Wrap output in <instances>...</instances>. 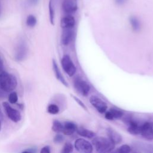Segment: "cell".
Returning <instances> with one entry per match:
<instances>
[{
    "label": "cell",
    "mask_w": 153,
    "mask_h": 153,
    "mask_svg": "<svg viewBox=\"0 0 153 153\" xmlns=\"http://www.w3.org/2000/svg\"><path fill=\"white\" fill-rule=\"evenodd\" d=\"M17 81L14 75L7 72L0 73V88L4 92H11L17 87Z\"/></svg>",
    "instance_id": "cell-1"
},
{
    "label": "cell",
    "mask_w": 153,
    "mask_h": 153,
    "mask_svg": "<svg viewBox=\"0 0 153 153\" xmlns=\"http://www.w3.org/2000/svg\"><path fill=\"white\" fill-rule=\"evenodd\" d=\"M92 144L96 151L100 153H106L112 151L115 145L108 137H93Z\"/></svg>",
    "instance_id": "cell-2"
},
{
    "label": "cell",
    "mask_w": 153,
    "mask_h": 153,
    "mask_svg": "<svg viewBox=\"0 0 153 153\" xmlns=\"http://www.w3.org/2000/svg\"><path fill=\"white\" fill-rule=\"evenodd\" d=\"M61 65L64 71L69 76H72L76 72V67L70 56L65 54L61 60Z\"/></svg>",
    "instance_id": "cell-3"
},
{
    "label": "cell",
    "mask_w": 153,
    "mask_h": 153,
    "mask_svg": "<svg viewBox=\"0 0 153 153\" xmlns=\"http://www.w3.org/2000/svg\"><path fill=\"white\" fill-rule=\"evenodd\" d=\"M2 105L5 112L7 115V117L13 122L17 123L21 120L22 116L20 112L11 107L9 103L7 102H4L2 103Z\"/></svg>",
    "instance_id": "cell-4"
},
{
    "label": "cell",
    "mask_w": 153,
    "mask_h": 153,
    "mask_svg": "<svg viewBox=\"0 0 153 153\" xmlns=\"http://www.w3.org/2000/svg\"><path fill=\"white\" fill-rule=\"evenodd\" d=\"M74 87L82 96H87L90 91V86L87 81L81 78H76L74 80Z\"/></svg>",
    "instance_id": "cell-5"
},
{
    "label": "cell",
    "mask_w": 153,
    "mask_h": 153,
    "mask_svg": "<svg viewBox=\"0 0 153 153\" xmlns=\"http://www.w3.org/2000/svg\"><path fill=\"white\" fill-rule=\"evenodd\" d=\"M74 146L77 151L82 153H91L93 149L92 145L88 141L82 138L76 139Z\"/></svg>",
    "instance_id": "cell-6"
},
{
    "label": "cell",
    "mask_w": 153,
    "mask_h": 153,
    "mask_svg": "<svg viewBox=\"0 0 153 153\" xmlns=\"http://www.w3.org/2000/svg\"><path fill=\"white\" fill-rule=\"evenodd\" d=\"M90 102L100 114L105 112L107 110L108 106L106 103L96 96H91L90 97Z\"/></svg>",
    "instance_id": "cell-7"
},
{
    "label": "cell",
    "mask_w": 153,
    "mask_h": 153,
    "mask_svg": "<svg viewBox=\"0 0 153 153\" xmlns=\"http://www.w3.org/2000/svg\"><path fill=\"white\" fill-rule=\"evenodd\" d=\"M140 134L147 140L153 139V123L146 122L140 126Z\"/></svg>",
    "instance_id": "cell-8"
},
{
    "label": "cell",
    "mask_w": 153,
    "mask_h": 153,
    "mask_svg": "<svg viewBox=\"0 0 153 153\" xmlns=\"http://www.w3.org/2000/svg\"><path fill=\"white\" fill-rule=\"evenodd\" d=\"M78 8L76 0H63L62 9L64 12L68 14L75 13Z\"/></svg>",
    "instance_id": "cell-9"
},
{
    "label": "cell",
    "mask_w": 153,
    "mask_h": 153,
    "mask_svg": "<svg viewBox=\"0 0 153 153\" xmlns=\"http://www.w3.org/2000/svg\"><path fill=\"white\" fill-rule=\"evenodd\" d=\"M74 30L72 28L63 29L61 36V42L63 45H67L72 40L74 37Z\"/></svg>",
    "instance_id": "cell-10"
},
{
    "label": "cell",
    "mask_w": 153,
    "mask_h": 153,
    "mask_svg": "<svg viewBox=\"0 0 153 153\" xmlns=\"http://www.w3.org/2000/svg\"><path fill=\"white\" fill-rule=\"evenodd\" d=\"M106 133L108 138L115 144H119L122 142L123 138L121 134L113 128H108L106 129Z\"/></svg>",
    "instance_id": "cell-11"
},
{
    "label": "cell",
    "mask_w": 153,
    "mask_h": 153,
    "mask_svg": "<svg viewBox=\"0 0 153 153\" xmlns=\"http://www.w3.org/2000/svg\"><path fill=\"white\" fill-rule=\"evenodd\" d=\"M77 127L76 125L71 121H65L63 123V129L62 133L65 135H72L76 130Z\"/></svg>",
    "instance_id": "cell-12"
},
{
    "label": "cell",
    "mask_w": 153,
    "mask_h": 153,
    "mask_svg": "<svg viewBox=\"0 0 153 153\" xmlns=\"http://www.w3.org/2000/svg\"><path fill=\"white\" fill-rule=\"evenodd\" d=\"M75 25V18L71 15H68L63 17L60 21V26L63 29L73 28Z\"/></svg>",
    "instance_id": "cell-13"
},
{
    "label": "cell",
    "mask_w": 153,
    "mask_h": 153,
    "mask_svg": "<svg viewBox=\"0 0 153 153\" xmlns=\"http://www.w3.org/2000/svg\"><path fill=\"white\" fill-rule=\"evenodd\" d=\"M52 65H53V71L54 73V75L56 76V78H57V79H58L63 85H64L65 87H68V84L67 82V81L65 80V79L64 78L63 75L62 74L58 65L56 62L55 60H53L52 62Z\"/></svg>",
    "instance_id": "cell-14"
},
{
    "label": "cell",
    "mask_w": 153,
    "mask_h": 153,
    "mask_svg": "<svg viewBox=\"0 0 153 153\" xmlns=\"http://www.w3.org/2000/svg\"><path fill=\"white\" fill-rule=\"evenodd\" d=\"M26 47L25 45L23 43L20 44L19 47H17L16 55H15V58L17 61H21L23 60V59L26 56Z\"/></svg>",
    "instance_id": "cell-15"
},
{
    "label": "cell",
    "mask_w": 153,
    "mask_h": 153,
    "mask_svg": "<svg viewBox=\"0 0 153 153\" xmlns=\"http://www.w3.org/2000/svg\"><path fill=\"white\" fill-rule=\"evenodd\" d=\"M140 126H139L137 122L130 120L128 122V127L127 130L130 134L137 135L138 134H140Z\"/></svg>",
    "instance_id": "cell-16"
},
{
    "label": "cell",
    "mask_w": 153,
    "mask_h": 153,
    "mask_svg": "<svg viewBox=\"0 0 153 153\" xmlns=\"http://www.w3.org/2000/svg\"><path fill=\"white\" fill-rule=\"evenodd\" d=\"M76 132L79 135L87 138H93L94 137L96 136L95 133H94L93 131L82 127L77 128Z\"/></svg>",
    "instance_id": "cell-17"
},
{
    "label": "cell",
    "mask_w": 153,
    "mask_h": 153,
    "mask_svg": "<svg viewBox=\"0 0 153 153\" xmlns=\"http://www.w3.org/2000/svg\"><path fill=\"white\" fill-rule=\"evenodd\" d=\"M49 8V16H50V21L52 25H54V16H55V10H54V0H50L48 4Z\"/></svg>",
    "instance_id": "cell-18"
},
{
    "label": "cell",
    "mask_w": 153,
    "mask_h": 153,
    "mask_svg": "<svg viewBox=\"0 0 153 153\" xmlns=\"http://www.w3.org/2000/svg\"><path fill=\"white\" fill-rule=\"evenodd\" d=\"M52 130L57 133H62V129H63V123H62L59 120H55L53 122L52 125Z\"/></svg>",
    "instance_id": "cell-19"
},
{
    "label": "cell",
    "mask_w": 153,
    "mask_h": 153,
    "mask_svg": "<svg viewBox=\"0 0 153 153\" xmlns=\"http://www.w3.org/2000/svg\"><path fill=\"white\" fill-rule=\"evenodd\" d=\"M130 21V23L132 29L135 30V31H137L140 29V22L139 21V20L134 16H131L130 17L129 19Z\"/></svg>",
    "instance_id": "cell-20"
},
{
    "label": "cell",
    "mask_w": 153,
    "mask_h": 153,
    "mask_svg": "<svg viewBox=\"0 0 153 153\" xmlns=\"http://www.w3.org/2000/svg\"><path fill=\"white\" fill-rule=\"evenodd\" d=\"M36 23V19L33 15H29L26 19V25L27 26L33 27Z\"/></svg>",
    "instance_id": "cell-21"
},
{
    "label": "cell",
    "mask_w": 153,
    "mask_h": 153,
    "mask_svg": "<svg viewBox=\"0 0 153 153\" xmlns=\"http://www.w3.org/2000/svg\"><path fill=\"white\" fill-rule=\"evenodd\" d=\"M109 111L111 112V114L114 117V118H116V119L120 118L124 115L123 112L121 110L116 109V108H111L109 109Z\"/></svg>",
    "instance_id": "cell-22"
},
{
    "label": "cell",
    "mask_w": 153,
    "mask_h": 153,
    "mask_svg": "<svg viewBox=\"0 0 153 153\" xmlns=\"http://www.w3.org/2000/svg\"><path fill=\"white\" fill-rule=\"evenodd\" d=\"M47 111L49 114L55 115L59 113V108L56 104H50L47 108Z\"/></svg>",
    "instance_id": "cell-23"
},
{
    "label": "cell",
    "mask_w": 153,
    "mask_h": 153,
    "mask_svg": "<svg viewBox=\"0 0 153 153\" xmlns=\"http://www.w3.org/2000/svg\"><path fill=\"white\" fill-rule=\"evenodd\" d=\"M8 100L10 103L15 104L18 101V95L16 92L11 91L8 96Z\"/></svg>",
    "instance_id": "cell-24"
},
{
    "label": "cell",
    "mask_w": 153,
    "mask_h": 153,
    "mask_svg": "<svg viewBox=\"0 0 153 153\" xmlns=\"http://www.w3.org/2000/svg\"><path fill=\"white\" fill-rule=\"evenodd\" d=\"M131 151V148L128 145H123L117 149V152L119 153H128Z\"/></svg>",
    "instance_id": "cell-25"
},
{
    "label": "cell",
    "mask_w": 153,
    "mask_h": 153,
    "mask_svg": "<svg viewBox=\"0 0 153 153\" xmlns=\"http://www.w3.org/2000/svg\"><path fill=\"white\" fill-rule=\"evenodd\" d=\"M72 151H73V145L71 143L67 142L64 145L63 149L62 150V153H70V152H72Z\"/></svg>",
    "instance_id": "cell-26"
},
{
    "label": "cell",
    "mask_w": 153,
    "mask_h": 153,
    "mask_svg": "<svg viewBox=\"0 0 153 153\" xmlns=\"http://www.w3.org/2000/svg\"><path fill=\"white\" fill-rule=\"evenodd\" d=\"M64 140V137L63 136L62 134H60L59 133H57L54 137V139H53V141L54 143H60L61 142H62Z\"/></svg>",
    "instance_id": "cell-27"
},
{
    "label": "cell",
    "mask_w": 153,
    "mask_h": 153,
    "mask_svg": "<svg viewBox=\"0 0 153 153\" xmlns=\"http://www.w3.org/2000/svg\"><path fill=\"white\" fill-rule=\"evenodd\" d=\"M72 97L74 98V99L76 102V103L79 105H80L83 109H84L85 110H87V107L85 106V105H84V103L80 100V99H79L78 97H75V96H73V95H72Z\"/></svg>",
    "instance_id": "cell-28"
},
{
    "label": "cell",
    "mask_w": 153,
    "mask_h": 153,
    "mask_svg": "<svg viewBox=\"0 0 153 153\" xmlns=\"http://www.w3.org/2000/svg\"><path fill=\"white\" fill-rule=\"evenodd\" d=\"M50 152H51L50 147L48 145L45 146L43 148H42L40 151L41 153H50Z\"/></svg>",
    "instance_id": "cell-29"
},
{
    "label": "cell",
    "mask_w": 153,
    "mask_h": 153,
    "mask_svg": "<svg viewBox=\"0 0 153 153\" xmlns=\"http://www.w3.org/2000/svg\"><path fill=\"white\" fill-rule=\"evenodd\" d=\"M105 117L106 119H107L108 120H114V117H113L111 112L109 111H108V112H106L105 113Z\"/></svg>",
    "instance_id": "cell-30"
},
{
    "label": "cell",
    "mask_w": 153,
    "mask_h": 153,
    "mask_svg": "<svg viewBox=\"0 0 153 153\" xmlns=\"http://www.w3.org/2000/svg\"><path fill=\"white\" fill-rule=\"evenodd\" d=\"M36 152V149L35 148H29L25 150H23L22 152H29V153H35Z\"/></svg>",
    "instance_id": "cell-31"
},
{
    "label": "cell",
    "mask_w": 153,
    "mask_h": 153,
    "mask_svg": "<svg viewBox=\"0 0 153 153\" xmlns=\"http://www.w3.org/2000/svg\"><path fill=\"white\" fill-rule=\"evenodd\" d=\"M4 66L3 60L0 57V73L2 72V71H4Z\"/></svg>",
    "instance_id": "cell-32"
},
{
    "label": "cell",
    "mask_w": 153,
    "mask_h": 153,
    "mask_svg": "<svg viewBox=\"0 0 153 153\" xmlns=\"http://www.w3.org/2000/svg\"><path fill=\"white\" fill-rule=\"evenodd\" d=\"M127 0H115V2L118 5H121L125 3Z\"/></svg>",
    "instance_id": "cell-33"
},
{
    "label": "cell",
    "mask_w": 153,
    "mask_h": 153,
    "mask_svg": "<svg viewBox=\"0 0 153 153\" xmlns=\"http://www.w3.org/2000/svg\"><path fill=\"white\" fill-rule=\"evenodd\" d=\"M28 1H29V2L31 4H35L38 1V0H28Z\"/></svg>",
    "instance_id": "cell-34"
},
{
    "label": "cell",
    "mask_w": 153,
    "mask_h": 153,
    "mask_svg": "<svg viewBox=\"0 0 153 153\" xmlns=\"http://www.w3.org/2000/svg\"><path fill=\"white\" fill-rule=\"evenodd\" d=\"M2 120H3V114L0 108V122H1Z\"/></svg>",
    "instance_id": "cell-35"
},
{
    "label": "cell",
    "mask_w": 153,
    "mask_h": 153,
    "mask_svg": "<svg viewBox=\"0 0 153 153\" xmlns=\"http://www.w3.org/2000/svg\"><path fill=\"white\" fill-rule=\"evenodd\" d=\"M4 91H2L1 88H0V97H1L2 96H3L4 95Z\"/></svg>",
    "instance_id": "cell-36"
},
{
    "label": "cell",
    "mask_w": 153,
    "mask_h": 153,
    "mask_svg": "<svg viewBox=\"0 0 153 153\" xmlns=\"http://www.w3.org/2000/svg\"><path fill=\"white\" fill-rule=\"evenodd\" d=\"M1 122H0V130H1Z\"/></svg>",
    "instance_id": "cell-37"
}]
</instances>
